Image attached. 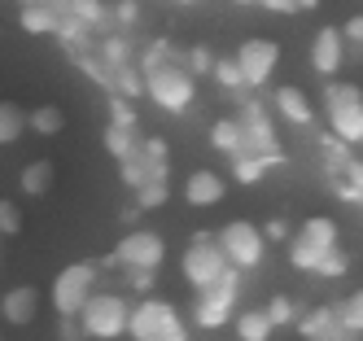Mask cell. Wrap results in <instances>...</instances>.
I'll list each match as a JSON object with an SVG mask.
<instances>
[{
    "label": "cell",
    "mask_w": 363,
    "mask_h": 341,
    "mask_svg": "<svg viewBox=\"0 0 363 341\" xmlns=\"http://www.w3.org/2000/svg\"><path fill=\"white\" fill-rule=\"evenodd\" d=\"M145 79V96L167 114H189L193 101H197V79L189 74V66L171 57V62H158V66H145L140 70Z\"/></svg>",
    "instance_id": "obj_1"
},
{
    "label": "cell",
    "mask_w": 363,
    "mask_h": 341,
    "mask_svg": "<svg viewBox=\"0 0 363 341\" xmlns=\"http://www.w3.org/2000/svg\"><path fill=\"white\" fill-rule=\"evenodd\" d=\"M324 114H328V131L342 145H363V88L346 84V79H328L324 84Z\"/></svg>",
    "instance_id": "obj_2"
},
{
    "label": "cell",
    "mask_w": 363,
    "mask_h": 341,
    "mask_svg": "<svg viewBox=\"0 0 363 341\" xmlns=\"http://www.w3.org/2000/svg\"><path fill=\"white\" fill-rule=\"evenodd\" d=\"M132 324V302L123 294H92L79 311V328L92 341H118Z\"/></svg>",
    "instance_id": "obj_3"
},
{
    "label": "cell",
    "mask_w": 363,
    "mask_h": 341,
    "mask_svg": "<svg viewBox=\"0 0 363 341\" xmlns=\"http://www.w3.org/2000/svg\"><path fill=\"white\" fill-rule=\"evenodd\" d=\"M237 298H241V272L228 267L211 289H201V294H197V302H193V324L206 328V332L223 328L232 315H237Z\"/></svg>",
    "instance_id": "obj_4"
},
{
    "label": "cell",
    "mask_w": 363,
    "mask_h": 341,
    "mask_svg": "<svg viewBox=\"0 0 363 341\" xmlns=\"http://www.w3.org/2000/svg\"><path fill=\"white\" fill-rule=\"evenodd\" d=\"M228 267H232V262L223 258V250H219V241H215V232H193V241H189L184 258H179L184 284L201 294V289H211Z\"/></svg>",
    "instance_id": "obj_5"
},
{
    "label": "cell",
    "mask_w": 363,
    "mask_h": 341,
    "mask_svg": "<svg viewBox=\"0 0 363 341\" xmlns=\"http://www.w3.org/2000/svg\"><path fill=\"white\" fill-rule=\"evenodd\" d=\"M215 241L223 250V258L232 262L237 272H254V267H263V258H267V241H263V228L250 223V219H232L215 232Z\"/></svg>",
    "instance_id": "obj_6"
},
{
    "label": "cell",
    "mask_w": 363,
    "mask_h": 341,
    "mask_svg": "<svg viewBox=\"0 0 363 341\" xmlns=\"http://www.w3.org/2000/svg\"><path fill=\"white\" fill-rule=\"evenodd\" d=\"M237 123L245 131V153H258V157H267V162L276 167L280 162V140H276V123H272V110L258 96H237Z\"/></svg>",
    "instance_id": "obj_7"
},
{
    "label": "cell",
    "mask_w": 363,
    "mask_h": 341,
    "mask_svg": "<svg viewBox=\"0 0 363 341\" xmlns=\"http://www.w3.org/2000/svg\"><path fill=\"white\" fill-rule=\"evenodd\" d=\"M92 294H96V267L92 262H70L53 280V306H57L62 320H79V311Z\"/></svg>",
    "instance_id": "obj_8"
},
{
    "label": "cell",
    "mask_w": 363,
    "mask_h": 341,
    "mask_svg": "<svg viewBox=\"0 0 363 341\" xmlns=\"http://www.w3.org/2000/svg\"><path fill=\"white\" fill-rule=\"evenodd\" d=\"M162 258H167V241H162V232H153V228H132L110 254V262H118L127 272H158Z\"/></svg>",
    "instance_id": "obj_9"
},
{
    "label": "cell",
    "mask_w": 363,
    "mask_h": 341,
    "mask_svg": "<svg viewBox=\"0 0 363 341\" xmlns=\"http://www.w3.org/2000/svg\"><path fill=\"white\" fill-rule=\"evenodd\" d=\"M232 57H237V66H241L245 88L258 92V88L272 84V74H276V66H280V44L267 40V35H254V40H245L237 52H232Z\"/></svg>",
    "instance_id": "obj_10"
},
{
    "label": "cell",
    "mask_w": 363,
    "mask_h": 341,
    "mask_svg": "<svg viewBox=\"0 0 363 341\" xmlns=\"http://www.w3.org/2000/svg\"><path fill=\"white\" fill-rule=\"evenodd\" d=\"M171 324H179V311L167 298H140V302H132V324H127V337H132V341H149V337H158Z\"/></svg>",
    "instance_id": "obj_11"
},
{
    "label": "cell",
    "mask_w": 363,
    "mask_h": 341,
    "mask_svg": "<svg viewBox=\"0 0 363 341\" xmlns=\"http://www.w3.org/2000/svg\"><path fill=\"white\" fill-rule=\"evenodd\" d=\"M342 66H346V35H342V26H320L315 40H311V70L328 84V79L342 74Z\"/></svg>",
    "instance_id": "obj_12"
},
{
    "label": "cell",
    "mask_w": 363,
    "mask_h": 341,
    "mask_svg": "<svg viewBox=\"0 0 363 341\" xmlns=\"http://www.w3.org/2000/svg\"><path fill=\"white\" fill-rule=\"evenodd\" d=\"M223 193H228V179H223L219 171H211V167L189 171V179L179 184V197H184L193 210H211V206H219Z\"/></svg>",
    "instance_id": "obj_13"
},
{
    "label": "cell",
    "mask_w": 363,
    "mask_h": 341,
    "mask_svg": "<svg viewBox=\"0 0 363 341\" xmlns=\"http://www.w3.org/2000/svg\"><path fill=\"white\" fill-rule=\"evenodd\" d=\"M40 315V289L35 284H13L0 294V320H5L9 328H27L35 324Z\"/></svg>",
    "instance_id": "obj_14"
},
{
    "label": "cell",
    "mask_w": 363,
    "mask_h": 341,
    "mask_svg": "<svg viewBox=\"0 0 363 341\" xmlns=\"http://www.w3.org/2000/svg\"><path fill=\"white\" fill-rule=\"evenodd\" d=\"M272 110L284 118V123H294V127H311L315 123V105H311V96L298 88V84H280L272 92Z\"/></svg>",
    "instance_id": "obj_15"
},
{
    "label": "cell",
    "mask_w": 363,
    "mask_h": 341,
    "mask_svg": "<svg viewBox=\"0 0 363 341\" xmlns=\"http://www.w3.org/2000/svg\"><path fill=\"white\" fill-rule=\"evenodd\" d=\"M57 18H62V9L44 5V0H31V5H22L18 26H22L27 35H53V31H57Z\"/></svg>",
    "instance_id": "obj_16"
},
{
    "label": "cell",
    "mask_w": 363,
    "mask_h": 341,
    "mask_svg": "<svg viewBox=\"0 0 363 341\" xmlns=\"http://www.w3.org/2000/svg\"><path fill=\"white\" fill-rule=\"evenodd\" d=\"M211 149H219V153H228V157L245 153V131H241L237 114H232V118H215V123H211Z\"/></svg>",
    "instance_id": "obj_17"
},
{
    "label": "cell",
    "mask_w": 363,
    "mask_h": 341,
    "mask_svg": "<svg viewBox=\"0 0 363 341\" xmlns=\"http://www.w3.org/2000/svg\"><path fill=\"white\" fill-rule=\"evenodd\" d=\"M337 236H342V228H337V219H328V215H311L298 228V241L315 245V250H337Z\"/></svg>",
    "instance_id": "obj_18"
},
{
    "label": "cell",
    "mask_w": 363,
    "mask_h": 341,
    "mask_svg": "<svg viewBox=\"0 0 363 341\" xmlns=\"http://www.w3.org/2000/svg\"><path fill=\"white\" fill-rule=\"evenodd\" d=\"M232 324H237V341H272V332H276L263 306H250V311H241Z\"/></svg>",
    "instance_id": "obj_19"
},
{
    "label": "cell",
    "mask_w": 363,
    "mask_h": 341,
    "mask_svg": "<svg viewBox=\"0 0 363 341\" xmlns=\"http://www.w3.org/2000/svg\"><path fill=\"white\" fill-rule=\"evenodd\" d=\"M333 189L342 193L350 206H363V162H359V157H350V162L333 175Z\"/></svg>",
    "instance_id": "obj_20"
},
{
    "label": "cell",
    "mask_w": 363,
    "mask_h": 341,
    "mask_svg": "<svg viewBox=\"0 0 363 341\" xmlns=\"http://www.w3.org/2000/svg\"><path fill=\"white\" fill-rule=\"evenodd\" d=\"M48 189H53V162L35 157V162L22 167V193H27V197H44Z\"/></svg>",
    "instance_id": "obj_21"
},
{
    "label": "cell",
    "mask_w": 363,
    "mask_h": 341,
    "mask_svg": "<svg viewBox=\"0 0 363 341\" xmlns=\"http://www.w3.org/2000/svg\"><path fill=\"white\" fill-rule=\"evenodd\" d=\"M62 13H70V18H79L88 31H96V26H106V22H114L110 18V5L106 0H70V5L62 9Z\"/></svg>",
    "instance_id": "obj_22"
},
{
    "label": "cell",
    "mask_w": 363,
    "mask_h": 341,
    "mask_svg": "<svg viewBox=\"0 0 363 341\" xmlns=\"http://www.w3.org/2000/svg\"><path fill=\"white\" fill-rule=\"evenodd\" d=\"M27 131V110L13 101H0V145H18Z\"/></svg>",
    "instance_id": "obj_23"
},
{
    "label": "cell",
    "mask_w": 363,
    "mask_h": 341,
    "mask_svg": "<svg viewBox=\"0 0 363 341\" xmlns=\"http://www.w3.org/2000/svg\"><path fill=\"white\" fill-rule=\"evenodd\" d=\"M101 62H106L110 70H123V66H136V48L127 44L123 35H106L101 40V52H96Z\"/></svg>",
    "instance_id": "obj_24"
},
{
    "label": "cell",
    "mask_w": 363,
    "mask_h": 341,
    "mask_svg": "<svg viewBox=\"0 0 363 341\" xmlns=\"http://www.w3.org/2000/svg\"><path fill=\"white\" fill-rule=\"evenodd\" d=\"M62 127H66V114L57 110V105H35V110L27 114V131H35V136H57Z\"/></svg>",
    "instance_id": "obj_25"
},
{
    "label": "cell",
    "mask_w": 363,
    "mask_h": 341,
    "mask_svg": "<svg viewBox=\"0 0 363 341\" xmlns=\"http://www.w3.org/2000/svg\"><path fill=\"white\" fill-rule=\"evenodd\" d=\"M333 306H337V320H342V328H346L350 337H363V289H354L350 298L333 302Z\"/></svg>",
    "instance_id": "obj_26"
},
{
    "label": "cell",
    "mask_w": 363,
    "mask_h": 341,
    "mask_svg": "<svg viewBox=\"0 0 363 341\" xmlns=\"http://www.w3.org/2000/svg\"><path fill=\"white\" fill-rule=\"evenodd\" d=\"M140 149V140H136V127H106V153L110 157H118V162H123V157H132Z\"/></svg>",
    "instance_id": "obj_27"
},
{
    "label": "cell",
    "mask_w": 363,
    "mask_h": 341,
    "mask_svg": "<svg viewBox=\"0 0 363 341\" xmlns=\"http://www.w3.org/2000/svg\"><path fill=\"white\" fill-rule=\"evenodd\" d=\"M267 157H258V153H237V157H232V179H237V184H258V179H263L267 175Z\"/></svg>",
    "instance_id": "obj_28"
},
{
    "label": "cell",
    "mask_w": 363,
    "mask_h": 341,
    "mask_svg": "<svg viewBox=\"0 0 363 341\" xmlns=\"http://www.w3.org/2000/svg\"><path fill=\"white\" fill-rule=\"evenodd\" d=\"M215 84L219 88H228L232 96H245L250 88H245V79H241V66H237V57H215Z\"/></svg>",
    "instance_id": "obj_29"
},
{
    "label": "cell",
    "mask_w": 363,
    "mask_h": 341,
    "mask_svg": "<svg viewBox=\"0 0 363 341\" xmlns=\"http://www.w3.org/2000/svg\"><path fill=\"white\" fill-rule=\"evenodd\" d=\"M328 254H333V250H315V245H306V241H298V236H294V241H289V262H294L298 272H311V276L320 272V262H324Z\"/></svg>",
    "instance_id": "obj_30"
},
{
    "label": "cell",
    "mask_w": 363,
    "mask_h": 341,
    "mask_svg": "<svg viewBox=\"0 0 363 341\" xmlns=\"http://www.w3.org/2000/svg\"><path fill=\"white\" fill-rule=\"evenodd\" d=\"M140 153H145V162H149V175L153 179H167V157H171L167 140L162 136H145L140 140Z\"/></svg>",
    "instance_id": "obj_31"
},
{
    "label": "cell",
    "mask_w": 363,
    "mask_h": 341,
    "mask_svg": "<svg viewBox=\"0 0 363 341\" xmlns=\"http://www.w3.org/2000/svg\"><path fill=\"white\" fill-rule=\"evenodd\" d=\"M263 311H267L272 328H294V324H298V315H302V311H298V302H294V298H284V294H276Z\"/></svg>",
    "instance_id": "obj_32"
},
{
    "label": "cell",
    "mask_w": 363,
    "mask_h": 341,
    "mask_svg": "<svg viewBox=\"0 0 363 341\" xmlns=\"http://www.w3.org/2000/svg\"><path fill=\"white\" fill-rule=\"evenodd\" d=\"M62 44H70L74 52H84V44H88V26L79 22V18H70V13H62L57 18V31H53Z\"/></svg>",
    "instance_id": "obj_33"
},
{
    "label": "cell",
    "mask_w": 363,
    "mask_h": 341,
    "mask_svg": "<svg viewBox=\"0 0 363 341\" xmlns=\"http://www.w3.org/2000/svg\"><path fill=\"white\" fill-rule=\"evenodd\" d=\"M118 167H123V184H127V189H140V184H149V179H153V175H149V162H145V153H140V149H136L132 157H123Z\"/></svg>",
    "instance_id": "obj_34"
},
{
    "label": "cell",
    "mask_w": 363,
    "mask_h": 341,
    "mask_svg": "<svg viewBox=\"0 0 363 341\" xmlns=\"http://www.w3.org/2000/svg\"><path fill=\"white\" fill-rule=\"evenodd\" d=\"M179 62H189V74L197 79V74H211V70H215V52L206 48V44H193V48H189Z\"/></svg>",
    "instance_id": "obj_35"
},
{
    "label": "cell",
    "mask_w": 363,
    "mask_h": 341,
    "mask_svg": "<svg viewBox=\"0 0 363 341\" xmlns=\"http://www.w3.org/2000/svg\"><path fill=\"white\" fill-rule=\"evenodd\" d=\"M162 201H167V179H149V184L136 189V206L140 210H158Z\"/></svg>",
    "instance_id": "obj_36"
},
{
    "label": "cell",
    "mask_w": 363,
    "mask_h": 341,
    "mask_svg": "<svg viewBox=\"0 0 363 341\" xmlns=\"http://www.w3.org/2000/svg\"><path fill=\"white\" fill-rule=\"evenodd\" d=\"M110 123L114 127H136V110H132V101H127V96H110Z\"/></svg>",
    "instance_id": "obj_37"
},
{
    "label": "cell",
    "mask_w": 363,
    "mask_h": 341,
    "mask_svg": "<svg viewBox=\"0 0 363 341\" xmlns=\"http://www.w3.org/2000/svg\"><path fill=\"white\" fill-rule=\"evenodd\" d=\"M22 232V210L18 201H0V236H18Z\"/></svg>",
    "instance_id": "obj_38"
},
{
    "label": "cell",
    "mask_w": 363,
    "mask_h": 341,
    "mask_svg": "<svg viewBox=\"0 0 363 341\" xmlns=\"http://www.w3.org/2000/svg\"><path fill=\"white\" fill-rule=\"evenodd\" d=\"M263 241H267V245H289V241H294V236H289V223H284V219H267V223H263Z\"/></svg>",
    "instance_id": "obj_39"
},
{
    "label": "cell",
    "mask_w": 363,
    "mask_h": 341,
    "mask_svg": "<svg viewBox=\"0 0 363 341\" xmlns=\"http://www.w3.org/2000/svg\"><path fill=\"white\" fill-rule=\"evenodd\" d=\"M342 35H346V48H363V13L346 18V26H342Z\"/></svg>",
    "instance_id": "obj_40"
},
{
    "label": "cell",
    "mask_w": 363,
    "mask_h": 341,
    "mask_svg": "<svg viewBox=\"0 0 363 341\" xmlns=\"http://www.w3.org/2000/svg\"><path fill=\"white\" fill-rule=\"evenodd\" d=\"M110 18L114 22H136L140 18V5H136V0H118V5H110Z\"/></svg>",
    "instance_id": "obj_41"
},
{
    "label": "cell",
    "mask_w": 363,
    "mask_h": 341,
    "mask_svg": "<svg viewBox=\"0 0 363 341\" xmlns=\"http://www.w3.org/2000/svg\"><path fill=\"white\" fill-rule=\"evenodd\" d=\"M149 341H189V328H184V320H179V324H171V328H162L158 337H149Z\"/></svg>",
    "instance_id": "obj_42"
},
{
    "label": "cell",
    "mask_w": 363,
    "mask_h": 341,
    "mask_svg": "<svg viewBox=\"0 0 363 341\" xmlns=\"http://www.w3.org/2000/svg\"><path fill=\"white\" fill-rule=\"evenodd\" d=\"M267 13H298V0H258Z\"/></svg>",
    "instance_id": "obj_43"
},
{
    "label": "cell",
    "mask_w": 363,
    "mask_h": 341,
    "mask_svg": "<svg viewBox=\"0 0 363 341\" xmlns=\"http://www.w3.org/2000/svg\"><path fill=\"white\" fill-rule=\"evenodd\" d=\"M153 276H158V272H127L132 289H140V294H145V289H153Z\"/></svg>",
    "instance_id": "obj_44"
},
{
    "label": "cell",
    "mask_w": 363,
    "mask_h": 341,
    "mask_svg": "<svg viewBox=\"0 0 363 341\" xmlns=\"http://www.w3.org/2000/svg\"><path fill=\"white\" fill-rule=\"evenodd\" d=\"M62 337H66V341H84V328H79V320H62Z\"/></svg>",
    "instance_id": "obj_45"
},
{
    "label": "cell",
    "mask_w": 363,
    "mask_h": 341,
    "mask_svg": "<svg viewBox=\"0 0 363 341\" xmlns=\"http://www.w3.org/2000/svg\"><path fill=\"white\" fill-rule=\"evenodd\" d=\"M320 5V0H298V9H315Z\"/></svg>",
    "instance_id": "obj_46"
},
{
    "label": "cell",
    "mask_w": 363,
    "mask_h": 341,
    "mask_svg": "<svg viewBox=\"0 0 363 341\" xmlns=\"http://www.w3.org/2000/svg\"><path fill=\"white\" fill-rule=\"evenodd\" d=\"M44 5H53V9H66V5H70V0H44Z\"/></svg>",
    "instance_id": "obj_47"
},
{
    "label": "cell",
    "mask_w": 363,
    "mask_h": 341,
    "mask_svg": "<svg viewBox=\"0 0 363 341\" xmlns=\"http://www.w3.org/2000/svg\"><path fill=\"white\" fill-rule=\"evenodd\" d=\"M237 5H258V0H237Z\"/></svg>",
    "instance_id": "obj_48"
},
{
    "label": "cell",
    "mask_w": 363,
    "mask_h": 341,
    "mask_svg": "<svg viewBox=\"0 0 363 341\" xmlns=\"http://www.w3.org/2000/svg\"><path fill=\"white\" fill-rule=\"evenodd\" d=\"M175 5H193V0H175Z\"/></svg>",
    "instance_id": "obj_49"
},
{
    "label": "cell",
    "mask_w": 363,
    "mask_h": 341,
    "mask_svg": "<svg viewBox=\"0 0 363 341\" xmlns=\"http://www.w3.org/2000/svg\"><path fill=\"white\" fill-rule=\"evenodd\" d=\"M18 5H31V0H18Z\"/></svg>",
    "instance_id": "obj_50"
}]
</instances>
